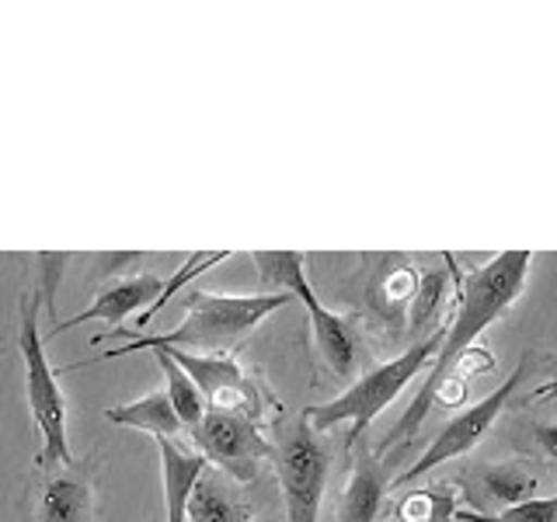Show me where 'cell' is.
I'll return each mask as SVG.
<instances>
[{"instance_id": "cell-1", "label": "cell", "mask_w": 557, "mask_h": 522, "mask_svg": "<svg viewBox=\"0 0 557 522\" xmlns=\"http://www.w3.org/2000/svg\"><path fill=\"white\" fill-rule=\"evenodd\" d=\"M530 265H533L530 251H502L498 258L487 261V265L463 275L460 307H457V313H453V327L443 331V345L432 359V370H429L425 383L418 387V394L405 408V414L397 418V425L380 439L376 457L394 449L397 443H408L411 435L422 428L432 405L440 400L443 387L453 380V370L460 365V359L474 348V341L484 335V327L492 321H498L502 313L519 300V293L530 278Z\"/></svg>"}, {"instance_id": "cell-2", "label": "cell", "mask_w": 557, "mask_h": 522, "mask_svg": "<svg viewBox=\"0 0 557 522\" xmlns=\"http://www.w3.org/2000/svg\"><path fill=\"white\" fill-rule=\"evenodd\" d=\"M296 303L289 293H255V296H220V293H188L185 296V321L168 331V335L129 338L122 348H109L91 362L119 359L129 352H153V348H182L196 356H234V348L251 335V331L269 321L275 310ZM77 365V370H81Z\"/></svg>"}, {"instance_id": "cell-3", "label": "cell", "mask_w": 557, "mask_h": 522, "mask_svg": "<svg viewBox=\"0 0 557 522\" xmlns=\"http://www.w3.org/2000/svg\"><path fill=\"white\" fill-rule=\"evenodd\" d=\"M440 345H443V331H432L429 338L414 341L411 348H405V352L394 356L391 362H383V365H376V370L366 373V376L352 380L335 400L304 408L307 425L318 435L338 428V425H352V432H348V446H356L362 439V432L370 428L373 418L380 411H387L394 400L400 397V390H405L408 383L435 359Z\"/></svg>"}, {"instance_id": "cell-4", "label": "cell", "mask_w": 557, "mask_h": 522, "mask_svg": "<svg viewBox=\"0 0 557 522\" xmlns=\"http://www.w3.org/2000/svg\"><path fill=\"white\" fill-rule=\"evenodd\" d=\"M42 293L28 289L22 300H17V352L25 359V394H28V411L35 418V428L42 435V449H39V467H63L74 463V452H70L66 439V400L60 390V373L52 370L46 359V341H42Z\"/></svg>"}, {"instance_id": "cell-5", "label": "cell", "mask_w": 557, "mask_h": 522, "mask_svg": "<svg viewBox=\"0 0 557 522\" xmlns=\"http://www.w3.org/2000/svg\"><path fill=\"white\" fill-rule=\"evenodd\" d=\"M272 463L278 487H283L286 522H318L324 484L331 474V449L307 425L304 414L278 435V443L272 446Z\"/></svg>"}, {"instance_id": "cell-6", "label": "cell", "mask_w": 557, "mask_h": 522, "mask_svg": "<svg viewBox=\"0 0 557 522\" xmlns=\"http://www.w3.org/2000/svg\"><path fill=\"white\" fill-rule=\"evenodd\" d=\"M530 370V356H522L516 370L505 376V383L498 390H492L487 397H481L478 405L463 408L457 418H449V422L443 425V432L435 435V439L425 446V452L418 457L405 474L391 477V487H405V484H414L418 477L432 474L435 467H443L446 460H457V457H467L470 449H474L487 432H492V425L498 422V414L509 408V400L516 397L522 376H527Z\"/></svg>"}, {"instance_id": "cell-7", "label": "cell", "mask_w": 557, "mask_h": 522, "mask_svg": "<svg viewBox=\"0 0 557 522\" xmlns=\"http://www.w3.org/2000/svg\"><path fill=\"white\" fill-rule=\"evenodd\" d=\"M206 463L234 484L258 481L261 460H272V443L261 435L255 418L234 408H206L199 428L191 432Z\"/></svg>"}, {"instance_id": "cell-8", "label": "cell", "mask_w": 557, "mask_h": 522, "mask_svg": "<svg viewBox=\"0 0 557 522\" xmlns=\"http://www.w3.org/2000/svg\"><path fill=\"white\" fill-rule=\"evenodd\" d=\"M98 467V452H87L63 467H39L42 474L35 481V522H91Z\"/></svg>"}, {"instance_id": "cell-9", "label": "cell", "mask_w": 557, "mask_h": 522, "mask_svg": "<svg viewBox=\"0 0 557 522\" xmlns=\"http://www.w3.org/2000/svg\"><path fill=\"white\" fill-rule=\"evenodd\" d=\"M153 352H168L178 362V370L196 383V390L206 400H213L209 408H234L258 422L261 414L258 387L240 370L234 356H196V352H182V348H153Z\"/></svg>"}, {"instance_id": "cell-10", "label": "cell", "mask_w": 557, "mask_h": 522, "mask_svg": "<svg viewBox=\"0 0 557 522\" xmlns=\"http://www.w3.org/2000/svg\"><path fill=\"white\" fill-rule=\"evenodd\" d=\"M164 283L150 272H139V275H126V278H115V283H109L104 289L95 293V300L87 303L81 313H74L70 321H57L49 331H42V341L49 345L57 335H63V331L77 327V324H87V321H109V324H119L126 321L129 313H144L153 307V300L161 296Z\"/></svg>"}, {"instance_id": "cell-11", "label": "cell", "mask_w": 557, "mask_h": 522, "mask_svg": "<svg viewBox=\"0 0 557 522\" xmlns=\"http://www.w3.org/2000/svg\"><path fill=\"white\" fill-rule=\"evenodd\" d=\"M391 492V467L373 449H356L352 474L338 501V522H376Z\"/></svg>"}, {"instance_id": "cell-12", "label": "cell", "mask_w": 557, "mask_h": 522, "mask_svg": "<svg viewBox=\"0 0 557 522\" xmlns=\"http://www.w3.org/2000/svg\"><path fill=\"white\" fill-rule=\"evenodd\" d=\"M304 307H307V318H310V327H313V345H318L324 365L338 380H352L356 370H359V356H362L356 327L348 324L345 318H338V313H331L318 300V293L307 296Z\"/></svg>"}, {"instance_id": "cell-13", "label": "cell", "mask_w": 557, "mask_h": 522, "mask_svg": "<svg viewBox=\"0 0 557 522\" xmlns=\"http://www.w3.org/2000/svg\"><path fill=\"white\" fill-rule=\"evenodd\" d=\"M251 519L255 509L240 495V487L226 474H220V470L206 467L196 487H191L185 522H251Z\"/></svg>"}, {"instance_id": "cell-14", "label": "cell", "mask_w": 557, "mask_h": 522, "mask_svg": "<svg viewBox=\"0 0 557 522\" xmlns=\"http://www.w3.org/2000/svg\"><path fill=\"white\" fill-rule=\"evenodd\" d=\"M157 452H161V477H164V509L168 522H185V509L191 498V487L209 467L206 457L182 439H157Z\"/></svg>"}, {"instance_id": "cell-15", "label": "cell", "mask_w": 557, "mask_h": 522, "mask_svg": "<svg viewBox=\"0 0 557 522\" xmlns=\"http://www.w3.org/2000/svg\"><path fill=\"white\" fill-rule=\"evenodd\" d=\"M104 418L119 428H139V432L153 435V443L157 439H182V432H185L178 414L171 408V400H168V390H150L139 400H129V405L104 408Z\"/></svg>"}, {"instance_id": "cell-16", "label": "cell", "mask_w": 557, "mask_h": 522, "mask_svg": "<svg viewBox=\"0 0 557 522\" xmlns=\"http://www.w3.org/2000/svg\"><path fill=\"white\" fill-rule=\"evenodd\" d=\"M251 261L258 269L261 293H289L293 300H307L313 296V286L307 283L304 251H251Z\"/></svg>"}, {"instance_id": "cell-17", "label": "cell", "mask_w": 557, "mask_h": 522, "mask_svg": "<svg viewBox=\"0 0 557 522\" xmlns=\"http://www.w3.org/2000/svg\"><path fill=\"white\" fill-rule=\"evenodd\" d=\"M449 278H453V265L446 258V265H432L418 272V286L411 296V307H408V327L411 335L422 341L432 335V324L440 321V313L446 307V293H449Z\"/></svg>"}, {"instance_id": "cell-18", "label": "cell", "mask_w": 557, "mask_h": 522, "mask_svg": "<svg viewBox=\"0 0 557 522\" xmlns=\"http://www.w3.org/2000/svg\"><path fill=\"white\" fill-rule=\"evenodd\" d=\"M474 481H478V492L487 501L502 505V512L530 501L536 492V474H530L522 463H487L478 470Z\"/></svg>"}, {"instance_id": "cell-19", "label": "cell", "mask_w": 557, "mask_h": 522, "mask_svg": "<svg viewBox=\"0 0 557 522\" xmlns=\"http://www.w3.org/2000/svg\"><path fill=\"white\" fill-rule=\"evenodd\" d=\"M453 515H457V487L432 484L400 498L391 512V522H453Z\"/></svg>"}, {"instance_id": "cell-20", "label": "cell", "mask_w": 557, "mask_h": 522, "mask_svg": "<svg viewBox=\"0 0 557 522\" xmlns=\"http://www.w3.org/2000/svg\"><path fill=\"white\" fill-rule=\"evenodd\" d=\"M153 359H157V365H161V373L168 376V400H171V408H174V414H178V422H182V428L191 435L199 428V422H202V414H206V397L196 390V383H191L182 370H178V362H174L168 352H153Z\"/></svg>"}, {"instance_id": "cell-21", "label": "cell", "mask_w": 557, "mask_h": 522, "mask_svg": "<svg viewBox=\"0 0 557 522\" xmlns=\"http://www.w3.org/2000/svg\"><path fill=\"white\" fill-rule=\"evenodd\" d=\"M226 258H231V251H196V254H191L188 261H185V265L178 269V272H174L171 278H168V283H164V289H161V296H157V300H153V307L150 310H144V313H139V318H136V324L139 327H150V321L157 318V313H161L168 303H171V296L174 293H182L188 283H191V278H196V275H202V272H209V269H216L220 265V261H226Z\"/></svg>"}, {"instance_id": "cell-22", "label": "cell", "mask_w": 557, "mask_h": 522, "mask_svg": "<svg viewBox=\"0 0 557 522\" xmlns=\"http://www.w3.org/2000/svg\"><path fill=\"white\" fill-rule=\"evenodd\" d=\"M414 286H418V269L397 265V269L380 275V283H376V303L383 307V313H391V318L397 321L400 313L411 307Z\"/></svg>"}, {"instance_id": "cell-23", "label": "cell", "mask_w": 557, "mask_h": 522, "mask_svg": "<svg viewBox=\"0 0 557 522\" xmlns=\"http://www.w3.org/2000/svg\"><path fill=\"white\" fill-rule=\"evenodd\" d=\"M453 522H557V495L550 498H530L505 512H460L453 515Z\"/></svg>"}, {"instance_id": "cell-24", "label": "cell", "mask_w": 557, "mask_h": 522, "mask_svg": "<svg viewBox=\"0 0 557 522\" xmlns=\"http://www.w3.org/2000/svg\"><path fill=\"white\" fill-rule=\"evenodd\" d=\"M70 258H74V254H66V251H39V254H35V269H39V286H35V289L42 293L49 321H60L57 318V286H60V278L66 272Z\"/></svg>"}, {"instance_id": "cell-25", "label": "cell", "mask_w": 557, "mask_h": 522, "mask_svg": "<svg viewBox=\"0 0 557 522\" xmlns=\"http://www.w3.org/2000/svg\"><path fill=\"white\" fill-rule=\"evenodd\" d=\"M530 446L544 463H557V418H536L527 425Z\"/></svg>"}, {"instance_id": "cell-26", "label": "cell", "mask_w": 557, "mask_h": 522, "mask_svg": "<svg viewBox=\"0 0 557 522\" xmlns=\"http://www.w3.org/2000/svg\"><path fill=\"white\" fill-rule=\"evenodd\" d=\"M536 397H547V400H557V359H554V370H550V380L544 387L536 390Z\"/></svg>"}]
</instances>
